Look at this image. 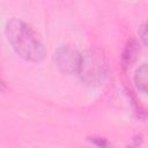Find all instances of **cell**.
Here are the masks:
<instances>
[{
  "label": "cell",
  "instance_id": "4",
  "mask_svg": "<svg viewBox=\"0 0 148 148\" xmlns=\"http://www.w3.org/2000/svg\"><path fill=\"white\" fill-rule=\"evenodd\" d=\"M0 89H2V82L0 81Z\"/></svg>",
  "mask_w": 148,
  "mask_h": 148
},
{
  "label": "cell",
  "instance_id": "2",
  "mask_svg": "<svg viewBox=\"0 0 148 148\" xmlns=\"http://www.w3.org/2000/svg\"><path fill=\"white\" fill-rule=\"evenodd\" d=\"M134 81H135L136 88L142 94H146L147 92V82H148V72H147V65L146 64H142L136 69Z\"/></svg>",
  "mask_w": 148,
  "mask_h": 148
},
{
  "label": "cell",
  "instance_id": "3",
  "mask_svg": "<svg viewBox=\"0 0 148 148\" xmlns=\"http://www.w3.org/2000/svg\"><path fill=\"white\" fill-rule=\"evenodd\" d=\"M139 34L141 35V39H142V42H143V44H146L147 43V32H146V24L143 23L142 25H141V28L139 29Z\"/></svg>",
  "mask_w": 148,
  "mask_h": 148
},
{
  "label": "cell",
  "instance_id": "1",
  "mask_svg": "<svg viewBox=\"0 0 148 148\" xmlns=\"http://www.w3.org/2000/svg\"><path fill=\"white\" fill-rule=\"evenodd\" d=\"M8 40L14 50L24 59L40 61L45 57V49L32 28L18 20H12L7 25Z\"/></svg>",
  "mask_w": 148,
  "mask_h": 148
}]
</instances>
